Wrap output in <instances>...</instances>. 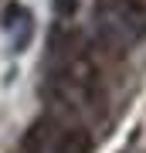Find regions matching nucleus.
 <instances>
[{
    "label": "nucleus",
    "instance_id": "obj_3",
    "mask_svg": "<svg viewBox=\"0 0 146 153\" xmlns=\"http://www.w3.org/2000/svg\"><path fill=\"white\" fill-rule=\"evenodd\" d=\"M51 7H54L58 17H75L78 14V0H51Z\"/></svg>",
    "mask_w": 146,
    "mask_h": 153
},
{
    "label": "nucleus",
    "instance_id": "obj_1",
    "mask_svg": "<svg viewBox=\"0 0 146 153\" xmlns=\"http://www.w3.org/2000/svg\"><path fill=\"white\" fill-rule=\"evenodd\" d=\"M99 41L112 51H133L146 38V0H95Z\"/></svg>",
    "mask_w": 146,
    "mask_h": 153
},
{
    "label": "nucleus",
    "instance_id": "obj_2",
    "mask_svg": "<svg viewBox=\"0 0 146 153\" xmlns=\"http://www.w3.org/2000/svg\"><path fill=\"white\" fill-rule=\"evenodd\" d=\"M65 126L58 116H41L27 126L24 140H21V153H61V136Z\"/></svg>",
    "mask_w": 146,
    "mask_h": 153
}]
</instances>
